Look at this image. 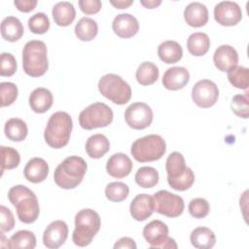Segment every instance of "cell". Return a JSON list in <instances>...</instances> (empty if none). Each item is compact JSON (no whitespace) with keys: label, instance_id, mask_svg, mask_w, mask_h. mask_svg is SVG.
I'll list each match as a JSON object with an SVG mask.
<instances>
[{"label":"cell","instance_id":"cell-1","mask_svg":"<svg viewBox=\"0 0 249 249\" xmlns=\"http://www.w3.org/2000/svg\"><path fill=\"white\" fill-rule=\"evenodd\" d=\"M10 202L16 207L20 222L24 224L34 223L40 213L37 196L33 191L23 185L12 187L8 193Z\"/></svg>","mask_w":249,"mask_h":249},{"label":"cell","instance_id":"cell-2","mask_svg":"<svg viewBox=\"0 0 249 249\" xmlns=\"http://www.w3.org/2000/svg\"><path fill=\"white\" fill-rule=\"evenodd\" d=\"M87 169L88 164L83 158L67 157L56 166L53 173L54 182L61 189H74L82 183Z\"/></svg>","mask_w":249,"mask_h":249},{"label":"cell","instance_id":"cell-3","mask_svg":"<svg viewBox=\"0 0 249 249\" xmlns=\"http://www.w3.org/2000/svg\"><path fill=\"white\" fill-rule=\"evenodd\" d=\"M73 122L70 115L63 111L53 113L46 125L44 138L46 143L53 148L60 149L66 146L70 140Z\"/></svg>","mask_w":249,"mask_h":249},{"label":"cell","instance_id":"cell-4","mask_svg":"<svg viewBox=\"0 0 249 249\" xmlns=\"http://www.w3.org/2000/svg\"><path fill=\"white\" fill-rule=\"evenodd\" d=\"M165 169L168 185L175 191H186L195 182L194 171L186 165L184 156L179 152H172L166 159Z\"/></svg>","mask_w":249,"mask_h":249},{"label":"cell","instance_id":"cell-5","mask_svg":"<svg viewBox=\"0 0 249 249\" xmlns=\"http://www.w3.org/2000/svg\"><path fill=\"white\" fill-rule=\"evenodd\" d=\"M47 54V47L43 41H28L22 50V67L25 74L30 77L43 76L49 68Z\"/></svg>","mask_w":249,"mask_h":249},{"label":"cell","instance_id":"cell-6","mask_svg":"<svg viewBox=\"0 0 249 249\" xmlns=\"http://www.w3.org/2000/svg\"><path fill=\"white\" fill-rule=\"evenodd\" d=\"M101 221L98 213L90 208L80 210L75 216V229L72 240L75 245L85 247L90 244L99 231Z\"/></svg>","mask_w":249,"mask_h":249},{"label":"cell","instance_id":"cell-7","mask_svg":"<svg viewBox=\"0 0 249 249\" xmlns=\"http://www.w3.org/2000/svg\"><path fill=\"white\" fill-rule=\"evenodd\" d=\"M166 152V144L159 134H149L136 139L130 148V153L139 162L155 161L162 158Z\"/></svg>","mask_w":249,"mask_h":249},{"label":"cell","instance_id":"cell-8","mask_svg":"<svg viewBox=\"0 0 249 249\" xmlns=\"http://www.w3.org/2000/svg\"><path fill=\"white\" fill-rule=\"evenodd\" d=\"M99 92L117 105L126 104L131 98L130 86L119 75L109 73L98 82Z\"/></svg>","mask_w":249,"mask_h":249},{"label":"cell","instance_id":"cell-9","mask_svg":"<svg viewBox=\"0 0 249 249\" xmlns=\"http://www.w3.org/2000/svg\"><path fill=\"white\" fill-rule=\"evenodd\" d=\"M112 109L103 102H94L81 111L79 124L84 129L91 130L98 127H105L113 122Z\"/></svg>","mask_w":249,"mask_h":249},{"label":"cell","instance_id":"cell-10","mask_svg":"<svg viewBox=\"0 0 249 249\" xmlns=\"http://www.w3.org/2000/svg\"><path fill=\"white\" fill-rule=\"evenodd\" d=\"M143 236L151 248L176 249L175 240L168 236V227L160 220H153L143 229Z\"/></svg>","mask_w":249,"mask_h":249},{"label":"cell","instance_id":"cell-11","mask_svg":"<svg viewBox=\"0 0 249 249\" xmlns=\"http://www.w3.org/2000/svg\"><path fill=\"white\" fill-rule=\"evenodd\" d=\"M155 211L169 218L180 216L185 208L184 199L166 190H160L154 194Z\"/></svg>","mask_w":249,"mask_h":249},{"label":"cell","instance_id":"cell-12","mask_svg":"<svg viewBox=\"0 0 249 249\" xmlns=\"http://www.w3.org/2000/svg\"><path fill=\"white\" fill-rule=\"evenodd\" d=\"M154 114L151 107L144 102L130 104L124 112V120L133 129H144L153 122Z\"/></svg>","mask_w":249,"mask_h":249},{"label":"cell","instance_id":"cell-13","mask_svg":"<svg viewBox=\"0 0 249 249\" xmlns=\"http://www.w3.org/2000/svg\"><path fill=\"white\" fill-rule=\"evenodd\" d=\"M219 97V89L217 85L208 79H203L195 84L192 89L193 101L200 108H209L213 106Z\"/></svg>","mask_w":249,"mask_h":249},{"label":"cell","instance_id":"cell-14","mask_svg":"<svg viewBox=\"0 0 249 249\" xmlns=\"http://www.w3.org/2000/svg\"><path fill=\"white\" fill-rule=\"evenodd\" d=\"M214 18L221 25L233 26L241 20L242 11L235 2L222 1L214 8Z\"/></svg>","mask_w":249,"mask_h":249},{"label":"cell","instance_id":"cell-15","mask_svg":"<svg viewBox=\"0 0 249 249\" xmlns=\"http://www.w3.org/2000/svg\"><path fill=\"white\" fill-rule=\"evenodd\" d=\"M68 237V226L62 220L52 222L44 231L43 243L49 249L62 246Z\"/></svg>","mask_w":249,"mask_h":249},{"label":"cell","instance_id":"cell-16","mask_svg":"<svg viewBox=\"0 0 249 249\" xmlns=\"http://www.w3.org/2000/svg\"><path fill=\"white\" fill-rule=\"evenodd\" d=\"M129 211L135 221H145L155 211L154 197L148 194L137 195L130 202Z\"/></svg>","mask_w":249,"mask_h":249},{"label":"cell","instance_id":"cell-17","mask_svg":"<svg viewBox=\"0 0 249 249\" xmlns=\"http://www.w3.org/2000/svg\"><path fill=\"white\" fill-rule=\"evenodd\" d=\"M114 32L121 38H131L137 34L139 30V22L137 18L130 14H119L112 22Z\"/></svg>","mask_w":249,"mask_h":249},{"label":"cell","instance_id":"cell-18","mask_svg":"<svg viewBox=\"0 0 249 249\" xmlns=\"http://www.w3.org/2000/svg\"><path fill=\"white\" fill-rule=\"evenodd\" d=\"M133 164L131 160L124 153H116L112 155L106 163L107 173L114 178H124L132 170Z\"/></svg>","mask_w":249,"mask_h":249},{"label":"cell","instance_id":"cell-19","mask_svg":"<svg viewBox=\"0 0 249 249\" xmlns=\"http://www.w3.org/2000/svg\"><path fill=\"white\" fill-rule=\"evenodd\" d=\"M213 61L218 70L228 72L231 68L237 65L238 53L233 47L222 45L216 49L213 54Z\"/></svg>","mask_w":249,"mask_h":249},{"label":"cell","instance_id":"cell-20","mask_svg":"<svg viewBox=\"0 0 249 249\" xmlns=\"http://www.w3.org/2000/svg\"><path fill=\"white\" fill-rule=\"evenodd\" d=\"M190 80L189 71L182 66L168 68L162 76V85L166 89L178 90L183 89Z\"/></svg>","mask_w":249,"mask_h":249},{"label":"cell","instance_id":"cell-21","mask_svg":"<svg viewBox=\"0 0 249 249\" xmlns=\"http://www.w3.org/2000/svg\"><path fill=\"white\" fill-rule=\"evenodd\" d=\"M184 18L192 27H201L208 21L207 7L200 2H192L184 10Z\"/></svg>","mask_w":249,"mask_h":249},{"label":"cell","instance_id":"cell-22","mask_svg":"<svg viewBox=\"0 0 249 249\" xmlns=\"http://www.w3.org/2000/svg\"><path fill=\"white\" fill-rule=\"evenodd\" d=\"M23 173L27 181L38 184L47 178L49 174V165L42 158H32L27 161Z\"/></svg>","mask_w":249,"mask_h":249},{"label":"cell","instance_id":"cell-23","mask_svg":"<svg viewBox=\"0 0 249 249\" xmlns=\"http://www.w3.org/2000/svg\"><path fill=\"white\" fill-rule=\"evenodd\" d=\"M29 106L35 113H45L53 105V96L46 88H37L29 95Z\"/></svg>","mask_w":249,"mask_h":249},{"label":"cell","instance_id":"cell-24","mask_svg":"<svg viewBox=\"0 0 249 249\" xmlns=\"http://www.w3.org/2000/svg\"><path fill=\"white\" fill-rule=\"evenodd\" d=\"M158 55L166 64L176 63L183 56V49L178 42L167 40L160 43L158 47Z\"/></svg>","mask_w":249,"mask_h":249},{"label":"cell","instance_id":"cell-25","mask_svg":"<svg viewBox=\"0 0 249 249\" xmlns=\"http://www.w3.org/2000/svg\"><path fill=\"white\" fill-rule=\"evenodd\" d=\"M52 14L54 22L58 26H68L76 18L75 8L73 4L68 1L57 2L53 6Z\"/></svg>","mask_w":249,"mask_h":249},{"label":"cell","instance_id":"cell-26","mask_svg":"<svg viewBox=\"0 0 249 249\" xmlns=\"http://www.w3.org/2000/svg\"><path fill=\"white\" fill-rule=\"evenodd\" d=\"M110 149V142L108 138L101 134L96 133L89 136L86 142V152L91 159L102 158Z\"/></svg>","mask_w":249,"mask_h":249},{"label":"cell","instance_id":"cell-27","mask_svg":"<svg viewBox=\"0 0 249 249\" xmlns=\"http://www.w3.org/2000/svg\"><path fill=\"white\" fill-rule=\"evenodd\" d=\"M23 32V25L16 17H7L1 22V35L6 41H18L22 37Z\"/></svg>","mask_w":249,"mask_h":249},{"label":"cell","instance_id":"cell-28","mask_svg":"<svg viewBox=\"0 0 249 249\" xmlns=\"http://www.w3.org/2000/svg\"><path fill=\"white\" fill-rule=\"evenodd\" d=\"M190 240L192 245L197 249H210L216 243V236L209 228L197 227L191 232Z\"/></svg>","mask_w":249,"mask_h":249},{"label":"cell","instance_id":"cell-29","mask_svg":"<svg viewBox=\"0 0 249 249\" xmlns=\"http://www.w3.org/2000/svg\"><path fill=\"white\" fill-rule=\"evenodd\" d=\"M210 48V39L206 33L196 32L189 36L187 40V49L195 56L204 55Z\"/></svg>","mask_w":249,"mask_h":249},{"label":"cell","instance_id":"cell-30","mask_svg":"<svg viewBox=\"0 0 249 249\" xmlns=\"http://www.w3.org/2000/svg\"><path fill=\"white\" fill-rule=\"evenodd\" d=\"M4 132L8 139L11 141L20 142L26 138L28 128L23 120L18 118H12L5 123Z\"/></svg>","mask_w":249,"mask_h":249},{"label":"cell","instance_id":"cell-31","mask_svg":"<svg viewBox=\"0 0 249 249\" xmlns=\"http://www.w3.org/2000/svg\"><path fill=\"white\" fill-rule=\"evenodd\" d=\"M75 34L81 41L89 42L93 40L98 32L96 21L90 18H82L75 25Z\"/></svg>","mask_w":249,"mask_h":249},{"label":"cell","instance_id":"cell-32","mask_svg":"<svg viewBox=\"0 0 249 249\" xmlns=\"http://www.w3.org/2000/svg\"><path fill=\"white\" fill-rule=\"evenodd\" d=\"M160 75L159 68L151 61L142 62L135 73V78L141 86H150L154 84Z\"/></svg>","mask_w":249,"mask_h":249},{"label":"cell","instance_id":"cell-33","mask_svg":"<svg viewBox=\"0 0 249 249\" xmlns=\"http://www.w3.org/2000/svg\"><path fill=\"white\" fill-rule=\"evenodd\" d=\"M135 182L138 186L144 189L155 187L160 179L159 172L152 166H142L135 173Z\"/></svg>","mask_w":249,"mask_h":249},{"label":"cell","instance_id":"cell-34","mask_svg":"<svg viewBox=\"0 0 249 249\" xmlns=\"http://www.w3.org/2000/svg\"><path fill=\"white\" fill-rule=\"evenodd\" d=\"M36 246L35 234L27 230L18 231L9 239V248L33 249Z\"/></svg>","mask_w":249,"mask_h":249},{"label":"cell","instance_id":"cell-35","mask_svg":"<svg viewBox=\"0 0 249 249\" xmlns=\"http://www.w3.org/2000/svg\"><path fill=\"white\" fill-rule=\"evenodd\" d=\"M228 79L233 87L240 89H247L249 86V69L236 65L228 71Z\"/></svg>","mask_w":249,"mask_h":249},{"label":"cell","instance_id":"cell-36","mask_svg":"<svg viewBox=\"0 0 249 249\" xmlns=\"http://www.w3.org/2000/svg\"><path fill=\"white\" fill-rule=\"evenodd\" d=\"M129 193V188L123 182L109 183L105 188V196L107 199L113 202H120L124 200Z\"/></svg>","mask_w":249,"mask_h":249},{"label":"cell","instance_id":"cell-37","mask_svg":"<svg viewBox=\"0 0 249 249\" xmlns=\"http://www.w3.org/2000/svg\"><path fill=\"white\" fill-rule=\"evenodd\" d=\"M1 153V171L3 172L6 169H14L18 166L20 162V156L19 153L12 148L1 146L0 147Z\"/></svg>","mask_w":249,"mask_h":249},{"label":"cell","instance_id":"cell-38","mask_svg":"<svg viewBox=\"0 0 249 249\" xmlns=\"http://www.w3.org/2000/svg\"><path fill=\"white\" fill-rule=\"evenodd\" d=\"M28 28L34 34H44L50 28V20L46 14L36 13L28 19Z\"/></svg>","mask_w":249,"mask_h":249},{"label":"cell","instance_id":"cell-39","mask_svg":"<svg viewBox=\"0 0 249 249\" xmlns=\"http://www.w3.org/2000/svg\"><path fill=\"white\" fill-rule=\"evenodd\" d=\"M188 209L191 216L196 219H202L209 214L210 205L205 198L196 197L190 201Z\"/></svg>","mask_w":249,"mask_h":249},{"label":"cell","instance_id":"cell-40","mask_svg":"<svg viewBox=\"0 0 249 249\" xmlns=\"http://www.w3.org/2000/svg\"><path fill=\"white\" fill-rule=\"evenodd\" d=\"M0 93H1V106H10L13 104L18 94V87L11 82H2L0 84Z\"/></svg>","mask_w":249,"mask_h":249},{"label":"cell","instance_id":"cell-41","mask_svg":"<svg viewBox=\"0 0 249 249\" xmlns=\"http://www.w3.org/2000/svg\"><path fill=\"white\" fill-rule=\"evenodd\" d=\"M231 107L237 117L247 119L249 116V98L247 92L245 94L234 95L232 97Z\"/></svg>","mask_w":249,"mask_h":249},{"label":"cell","instance_id":"cell-42","mask_svg":"<svg viewBox=\"0 0 249 249\" xmlns=\"http://www.w3.org/2000/svg\"><path fill=\"white\" fill-rule=\"evenodd\" d=\"M17 69L18 63L15 56L10 53H2L0 75L3 77H10L16 73Z\"/></svg>","mask_w":249,"mask_h":249},{"label":"cell","instance_id":"cell-43","mask_svg":"<svg viewBox=\"0 0 249 249\" xmlns=\"http://www.w3.org/2000/svg\"><path fill=\"white\" fill-rule=\"evenodd\" d=\"M15 227V218L12 211L5 205L0 206V229L2 232L10 231Z\"/></svg>","mask_w":249,"mask_h":249},{"label":"cell","instance_id":"cell-44","mask_svg":"<svg viewBox=\"0 0 249 249\" xmlns=\"http://www.w3.org/2000/svg\"><path fill=\"white\" fill-rule=\"evenodd\" d=\"M78 4L81 11L86 15H94L98 13L102 6L100 0H80Z\"/></svg>","mask_w":249,"mask_h":249},{"label":"cell","instance_id":"cell-45","mask_svg":"<svg viewBox=\"0 0 249 249\" xmlns=\"http://www.w3.org/2000/svg\"><path fill=\"white\" fill-rule=\"evenodd\" d=\"M14 4L18 11L23 13H29L35 9L37 5V1L36 0H15Z\"/></svg>","mask_w":249,"mask_h":249},{"label":"cell","instance_id":"cell-46","mask_svg":"<svg viewBox=\"0 0 249 249\" xmlns=\"http://www.w3.org/2000/svg\"><path fill=\"white\" fill-rule=\"evenodd\" d=\"M119 248H127V249H135L136 248V243L135 241L127 236L120 238L115 244H114V249H119Z\"/></svg>","mask_w":249,"mask_h":249},{"label":"cell","instance_id":"cell-47","mask_svg":"<svg viewBox=\"0 0 249 249\" xmlns=\"http://www.w3.org/2000/svg\"><path fill=\"white\" fill-rule=\"evenodd\" d=\"M110 3L117 9H126L133 4V0H111Z\"/></svg>","mask_w":249,"mask_h":249},{"label":"cell","instance_id":"cell-48","mask_svg":"<svg viewBox=\"0 0 249 249\" xmlns=\"http://www.w3.org/2000/svg\"><path fill=\"white\" fill-rule=\"evenodd\" d=\"M140 4L147 9H155L161 4L160 0H140Z\"/></svg>","mask_w":249,"mask_h":249}]
</instances>
